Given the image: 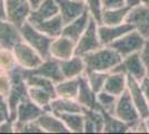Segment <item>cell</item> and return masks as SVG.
<instances>
[{"mask_svg": "<svg viewBox=\"0 0 149 134\" xmlns=\"http://www.w3.org/2000/svg\"><path fill=\"white\" fill-rule=\"evenodd\" d=\"M86 72L110 73L121 62V56L110 46H101L100 48L84 56Z\"/></svg>", "mask_w": 149, "mask_h": 134, "instance_id": "cell-1", "label": "cell"}, {"mask_svg": "<svg viewBox=\"0 0 149 134\" xmlns=\"http://www.w3.org/2000/svg\"><path fill=\"white\" fill-rule=\"evenodd\" d=\"M19 32H20L21 39L28 45H30L33 49H36L44 59L50 57L49 48L51 40L54 38H50L49 36H47L44 32L38 30L29 21H26L25 24L19 28Z\"/></svg>", "mask_w": 149, "mask_h": 134, "instance_id": "cell-2", "label": "cell"}, {"mask_svg": "<svg viewBox=\"0 0 149 134\" xmlns=\"http://www.w3.org/2000/svg\"><path fill=\"white\" fill-rule=\"evenodd\" d=\"M10 74L13 77V86L9 95L7 96V102L10 109V119L15 121L17 106L24 98L28 97V86L24 78V70L20 67L15 68L13 72H10Z\"/></svg>", "mask_w": 149, "mask_h": 134, "instance_id": "cell-3", "label": "cell"}, {"mask_svg": "<svg viewBox=\"0 0 149 134\" xmlns=\"http://www.w3.org/2000/svg\"><path fill=\"white\" fill-rule=\"evenodd\" d=\"M13 51L18 67L27 72L36 69L44 60L40 54L22 39H20L13 45Z\"/></svg>", "mask_w": 149, "mask_h": 134, "instance_id": "cell-4", "label": "cell"}, {"mask_svg": "<svg viewBox=\"0 0 149 134\" xmlns=\"http://www.w3.org/2000/svg\"><path fill=\"white\" fill-rule=\"evenodd\" d=\"M145 43H146V39L143 38L136 29H132L127 34H125L118 40L112 43L110 47H112L117 51L121 56V58H124L131 54L140 53Z\"/></svg>", "mask_w": 149, "mask_h": 134, "instance_id": "cell-5", "label": "cell"}, {"mask_svg": "<svg viewBox=\"0 0 149 134\" xmlns=\"http://www.w3.org/2000/svg\"><path fill=\"white\" fill-rule=\"evenodd\" d=\"M98 22L91 18L86 30L76 43V55L85 56L91 51L100 48L102 45L100 43L98 34Z\"/></svg>", "mask_w": 149, "mask_h": 134, "instance_id": "cell-6", "label": "cell"}, {"mask_svg": "<svg viewBox=\"0 0 149 134\" xmlns=\"http://www.w3.org/2000/svg\"><path fill=\"white\" fill-rule=\"evenodd\" d=\"M32 7L29 0H5L6 19L20 28L28 21Z\"/></svg>", "mask_w": 149, "mask_h": 134, "instance_id": "cell-7", "label": "cell"}, {"mask_svg": "<svg viewBox=\"0 0 149 134\" xmlns=\"http://www.w3.org/2000/svg\"><path fill=\"white\" fill-rule=\"evenodd\" d=\"M112 114L116 117H118L119 120L125 122L129 128L132 126L134 124H136L139 120H141L127 91L117 97V102H116Z\"/></svg>", "mask_w": 149, "mask_h": 134, "instance_id": "cell-8", "label": "cell"}, {"mask_svg": "<svg viewBox=\"0 0 149 134\" xmlns=\"http://www.w3.org/2000/svg\"><path fill=\"white\" fill-rule=\"evenodd\" d=\"M126 22L130 24L145 39H149V6L141 4L130 8Z\"/></svg>", "mask_w": 149, "mask_h": 134, "instance_id": "cell-9", "label": "cell"}, {"mask_svg": "<svg viewBox=\"0 0 149 134\" xmlns=\"http://www.w3.org/2000/svg\"><path fill=\"white\" fill-rule=\"evenodd\" d=\"M113 70H119V72H124L125 74L134 77L137 81H141L143 77L147 76L146 68L143 63V59L140 57V54H131L128 55L121 59L120 64L115 68ZM112 72V70H111Z\"/></svg>", "mask_w": 149, "mask_h": 134, "instance_id": "cell-10", "label": "cell"}, {"mask_svg": "<svg viewBox=\"0 0 149 134\" xmlns=\"http://www.w3.org/2000/svg\"><path fill=\"white\" fill-rule=\"evenodd\" d=\"M127 92L130 96L134 105L136 106L138 113L141 119H147L149 116V106L143 95V92L140 86V82L134 77L127 75Z\"/></svg>", "mask_w": 149, "mask_h": 134, "instance_id": "cell-11", "label": "cell"}, {"mask_svg": "<svg viewBox=\"0 0 149 134\" xmlns=\"http://www.w3.org/2000/svg\"><path fill=\"white\" fill-rule=\"evenodd\" d=\"M76 55V43L70 38L60 35L51 40L49 48V56L57 60L69 59Z\"/></svg>", "mask_w": 149, "mask_h": 134, "instance_id": "cell-12", "label": "cell"}, {"mask_svg": "<svg viewBox=\"0 0 149 134\" xmlns=\"http://www.w3.org/2000/svg\"><path fill=\"white\" fill-rule=\"evenodd\" d=\"M45 112L44 109L38 106L36 103H33L29 97L24 98L19 103L16 111L15 116V125H20L29 122H35L40 115Z\"/></svg>", "mask_w": 149, "mask_h": 134, "instance_id": "cell-13", "label": "cell"}, {"mask_svg": "<svg viewBox=\"0 0 149 134\" xmlns=\"http://www.w3.org/2000/svg\"><path fill=\"white\" fill-rule=\"evenodd\" d=\"M56 1L59 9V15L65 25L78 18L85 11H87L86 5L82 0H56Z\"/></svg>", "mask_w": 149, "mask_h": 134, "instance_id": "cell-14", "label": "cell"}, {"mask_svg": "<svg viewBox=\"0 0 149 134\" xmlns=\"http://www.w3.org/2000/svg\"><path fill=\"white\" fill-rule=\"evenodd\" d=\"M134 27L128 22H124V24L116 26L98 25L100 43L102 46H110L112 43H115L120 37H123L125 34H127Z\"/></svg>", "mask_w": 149, "mask_h": 134, "instance_id": "cell-15", "label": "cell"}, {"mask_svg": "<svg viewBox=\"0 0 149 134\" xmlns=\"http://www.w3.org/2000/svg\"><path fill=\"white\" fill-rule=\"evenodd\" d=\"M36 122L44 133H69L61 119L50 111H45Z\"/></svg>", "mask_w": 149, "mask_h": 134, "instance_id": "cell-16", "label": "cell"}, {"mask_svg": "<svg viewBox=\"0 0 149 134\" xmlns=\"http://www.w3.org/2000/svg\"><path fill=\"white\" fill-rule=\"evenodd\" d=\"M59 65L63 78H78L86 73V63L84 56L74 55L69 59L60 60Z\"/></svg>", "mask_w": 149, "mask_h": 134, "instance_id": "cell-17", "label": "cell"}, {"mask_svg": "<svg viewBox=\"0 0 149 134\" xmlns=\"http://www.w3.org/2000/svg\"><path fill=\"white\" fill-rule=\"evenodd\" d=\"M59 13L58 5L56 0H42L41 4L31 10L28 21L31 24L41 22L44 20L50 19Z\"/></svg>", "mask_w": 149, "mask_h": 134, "instance_id": "cell-18", "label": "cell"}, {"mask_svg": "<svg viewBox=\"0 0 149 134\" xmlns=\"http://www.w3.org/2000/svg\"><path fill=\"white\" fill-rule=\"evenodd\" d=\"M90 19H91V16L89 15L88 11H85L78 18H76L72 21H70L63 26L61 35L74 40V43H77L78 39L80 38V36L88 27Z\"/></svg>", "mask_w": 149, "mask_h": 134, "instance_id": "cell-19", "label": "cell"}, {"mask_svg": "<svg viewBox=\"0 0 149 134\" xmlns=\"http://www.w3.org/2000/svg\"><path fill=\"white\" fill-rule=\"evenodd\" d=\"M104 91L115 96H120L127 91V74L119 70H112L108 73L106 78Z\"/></svg>", "mask_w": 149, "mask_h": 134, "instance_id": "cell-20", "label": "cell"}, {"mask_svg": "<svg viewBox=\"0 0 149 134\" xmlns=\"http://www.w3.org/2000/svg\"><path fill=\"white\" fill-rule=\"evenodd\" d=\"M84 133H102L105 119L100 109H84Z\"/></svg>", "mask_w": 149, "mask_h": 134, "instance_id": "cell-21", "label": "cell"}, {"mask_svg": "<svg viewBox=\"0 0 149 134\" xmlns=\"http://www.w3.org/2000/svg\"><path fill=\"white\" fill-rule=\"evenodd\" d=\"M30 72L33 74H38V75L47 77V78L51 79L55 84L63 79L59 60H57L52 57H48L44 59L42 63L39 65L36 69L30 70Z\"/></svg>", "mask_w": 149, "mask_h": 134, "instance_id": "cell-22", "label": "cell"}, {"mask_svg": "<svg viewBox=\"0 0 149 134\" xmlns=\"http://www.w3.org/2000/svg\"><path fill=\"white\" fill-rule=\"evenodd\" d=\"M20 39L21 36L18 27L6 18H0V46L13 48Z\"/></svg>", "mask_w": 149, "mask_h": 134, "instance_id": "cell-23", "label": "cell"}, {"mask_svg": "<svg viewBox=\"0 0 149 134\" xmlns=\"http://www.w3.org/2000/svg\"><path fill=\"white\" fill-rule=\"evenodd\" d=\"M96 93L88 85L85 76L79 77V89L76 101L80 104L84 109H99L97 104Z\"/></svg>", "mask_w": 149, "mask_h": 134, "instance_id": "cell-24", "label": "cell"}, {"mask_svg": "<svg viewBox=\"0 0 149 134\" xmlns=\"http://www.w3.org/2000/svg\"><path fill=\"white\" fill-rule=\"evenodd\" d=\"M48 111L57 115H60L65 114V113H82L84 107L76 100L61 98V97H57L56 96L50 102Z\"/></svg>", "mask_w": 149, "mask_h": 134, "instance_id": "cell-25", "label": "cell"}, {"mask_svg": "<svg viewBox=\"0 0 149 134\" xmlns=\"http://www.w3.org/2000/svg\"><path fill=\"white\" fill-rule=\"evenodd\" d=\"M130 8L127 6L111 8V9H104L101 13V19L99 25L116 26L126 22V18L128 16Z\"/></svg>", "mask_w": 149, "mask_h": 134, "instance_id": "cell-26", "label": "cell"}, {"mask_svg": "<svg viewBox=\"0 0 149 134\" xmlns=\"http://www.w3.org/2000/svg\"><path fill=\"white\" fill-rule=\"evenodd\" d=\"M79 89V77L78 78H63L55 84V94L57 97L76 100Z\"/></svg>", "mask_w": 149, "mask_h": 134, "instance_id": "cell-27", "label": "cell"}, {"mask_svg": "<svg viewBox=\"0 0 149 134\" xmlns=\"http://www.w3.org/2000/svg\"><path fill=\"white\" fill-rule=\"evenodd\" d=\"M32 25L35 26L38 30H40L41 32H44L45 35L49 36L50 38H56L62 34L65 24L62 21L60 15L58 13L57 16L50 18V19L44 20V21L37 22V24H32Z\"/></svg>", "mask_w": 149, "mask_h": 134, "instance_id": "cell-28", "label": "cell"}, {"mask_svg": "<svg viewBox=\"0 0 149 134\" xmlns=\"http://www.w3.org/2000/svg\"><path fill=\"white\" fill-rule=\"evenodd\" d=\"M28 97L33 103H36L38 106H40L45 111H48L50 102L52 101L54 97H56V95L47 89L28 86Z\"/></svg>", "mask_w": 149, "mask_h": 134, "instance_id": "cell-29", "label": "cell"}, {"mask_svg": "<svg viewBox=\"0 0 149 134\" xmlns=\"http://www.w3.org/2000/svg\"><path fill=\"white\" fill-rule=\"evenodd\" d=\"M58 116L61 119V121L63 122L69 133H84V123H85L84 112L82 113H65Z\"/></svg>", "mask_w": 149, "mask_h": 134, "instance_id": "cell-30", "label": "cell"}, {"mask_svg": "<svg viewBox=\"0 0 149 134\" xmlns=\"http://www.w3.org/2000/svg\"><path fill=\"white\" fill-rule=\"evenodd\" d=\"M101 111H102L104 119H105L102 133H127L129 132V126L125 122L119 120L112 113H108L104 109Z\"/></svg>", "mask_w": 149, "mask_h": 134, "instance_id": "cell-31", "label": "cell"}, {"mask_svg": "<svg viewBox=\"0 0 149 134\" xmlns=\"http://www.w3.org/2000/svg\"><path fill=\"white\" fill-rule=\"evenodd\" d=\"M17 67H18V65L16 62L13 48L0 47V70H5V72L10 73Z\"/></svg>", "mask_w": 149, "mask_h": 134, "instance_id": "cell-32", "label": "cell"}, {"mask_svg": "<svg viewBox=\"0 0 149 134\" xmlns=\"http://www.w3.org/2000/svg\"><path fill=\"white\" fill-rule=\"evenodd\" d=\"M107 75L108 73H102V72H86L84 76L86 78L88 85L90 86V88L97 94L104 89Z\"/></svg>", "mask_w": 149, "mask_h": 134, "instance_id": "cell-33", "label": "cell"}, {"mask_svg": "<svg viewBox=\"0 0 149 134\" xmlns=\"http://www.w3.org/2000/svg\"><path fill=\"white\" fill-rule=\"evenodd\" d=\"M97 104L100 109H104L108 113H113L115 109V105L117 102V96L112 95L110 93L106 92V91H101L99 93H97Z\"/></svg>", "mask_w": 149, "mask_h": 134, "instance_id": "cell-34", "label": "cell"}, {"mask_svg": "<svg viewBox=\"0 0 149 134\" xmlns=\"http://www.w3.org/2000/svg\"><path fill=\"white\" fill-rule=\"evenodd\" d=\"M82 1L85 2L87 11L91 16V18H93L98 24H100L101 13H102V10H104L101 0H82Z\"/></svg>", "mask_w": 149, "mask_h": 134, "instance_id": "cell-35", "label": "cell"}, {"mask_svg": "<svg viewBox=\"0 0 149 134\" xmlns=\"http://www.w3.org/2000/svg\"><path fill=\"white\" fill-rule=\"evenodd\" d=\"M13 86V77L9 72L0 70V96L6 97L9 95Z\"/></svg>", "mask_w": 149, "mask_h": 134, "instance_id": "cell-36", "label": "cell"}, {"mask_svg": "<svg viewBox=\"0 0 149 134\" xmlns=\"http://www.w3.org/2000/svg\"><path fill=\"white\" fill-rule=\"evenodd\" d=\"M15 133H44L37 122H29L20 125H15Z\"/></svg>", "mask_w": 149, "mask_h": 134, "instance_id": "cell-37", "label": "cell"}, {"mask_svg": "<svg viewBox=\"0 0 149 134\" xmlns=\"http://www.w3.org/2000/svg\"><path fill=\"white\" fill-rule=\"evenodd\" d=\"M9 119H10V109L7 98L3 96H0V124Z\"/></svg>", "mask_w": 149, "mask_h": 134, "instance_id": "cell-38", "label": "cell"}, {"mask_svg": "<svg viewBox=\"0 0 149 134\" xmlns=\"http://www.w3.org/2000/svg\"><path fill=\"white\" fill-rule=\"evenodd\" d=\"M139 54H140V57H141L143 63L145 65L147 76L149 77V39H146V43H145L143 49L140 51Z\"/></svg>", "mask_w": 149, "mask_h": 134, "instance_id": "cell-39", "label": "cell"}, {"mask_svg": "<svg viewBox=\"0 0 149 134\" xmlns=\"http://www.w3.org/2000/svg\"><path fill=\"white\" fill-rule=\"evenodd\" d=\"M129 132H132V133H148V128H147L146 121L143 119L139 120L136 124H134L132 126L129 128Z\"/></svg>", "mask_w": 149, "mask_h": 134, "instance_id": "cell-40", "label": "cell"}, {"mask_svg": "<svg viewBox=\"0 0 149 134\" xmlns=\"http://www.w3.org/2000/svg\"><path fill=\"white\" fill-rule=\"evenodd\" d=\"M104 9H111V8H119L126 6L125 0H101Z\"/></svg>", "mask_w": 149, "mask_h": 134, "instance_id": "cell-41", "label": "cell"}, {"mask_svg": "<svg viewBox=\"0 0 149 134\" xmlns=\"http://www.w3.org/2000/svg\"><path fill=\"white\" fill-rule=\"evenodd\" d=\"M0 133H15V122L9 119L0 124Z\"/></svg>", "mask_w": 149, "mask_h": 134, "instance_id": "cell-42", "label": "cell"}, {"mask_svg": "<svg viewBox=\"0 0 149 134\" xmlns=\"http://www.w3.org/2000/svg\"><path fill=\"white\" fill-rule=\"evenodd\" d=\"M140 86H141L143 95L146 97V101H147L148 106H149V77L148 76L143 77V79L140 81Z\"/></svg>", "mask_w": 149, "mask_h": 134, "instance_id": "cell-43", "label": "cell"}, {"mask_svg": "<svg viewBox=\"0 0 149 134\" xmlns=\"http://www.w3.org/2000/svg\"><path fill=\"white\" fill-rule=\"evenodd\" d=\"M126 2V6L129 7V8H134L136 6H139L143 4V0H125Z\"/></svg>", "mask_w": 149, "mask_h": 134, "instance_id": "cell-44", "label": "cell"}, {"mask_svg": "<svg viewBox=\"0 0 149 134\" xmlns=\"http://www.w3.org/2000/svg\"><path fill=\"white\" fill-rule=\"evenodd\" d=\"M0 18H6V13H5V0H0Z\"/></svg>", "mask_w": 149, "mask_h": 134, "instance_id": "cell-45", "label": "cell"}, {"mask_svg": "<svg viewBox=\"0 0 149 134\" xmlns=\"http://www.w3.org/2000/svg\"><path fill=\"white\" fill-rule=\"evenodd\" d=\"M41 1L42 0H29V2H30L31 7H32V9H35V8H37L40 4H41Z\"/></svg>", "mask_w": 149, "mask_h": 134, "instance_id": "cell-46", "label": "cell"}, {"mask_svg": "<svg viewBox=\"0 0 149 134\" xmlns=\"http://www.w3.org/2000/svg\"><path fill=\"white\" fill-rule=\"evenodd\" d=\"M145 121H146V124H147V128H148V133H149V116L147 119H145Z\"/></svg>", "mask_w": 149, "mask_h": 134, "instance_id": "cell-47", "label": "cell"}, {"mask_svg": "<svg viewBox=\"0 0 149 134\" xmlns=\"http://www.w3.org/2000/svg\"><path fill=\"white\" fill-rule=\"evenodd\" d=\"M143 5H147V6H149V0H143Z\"/></svg>", "mask_w": 149, "mask_h": 134, "instance_id": "cell-48", "label": "cell"}]
</instances>
